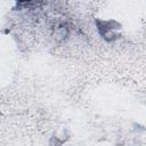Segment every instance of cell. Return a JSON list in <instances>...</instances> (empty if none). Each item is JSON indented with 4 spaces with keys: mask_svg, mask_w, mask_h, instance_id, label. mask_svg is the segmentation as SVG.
Returning a JSON list of instances; mask_svg holds the SVG:
<instances>
[{
    "mask_svg": "<svg viewBox=\"0 0 146 146\" xmlns=\"http://www.w3.org/2000/svg\"><path fill=\"white\" fill-rule=\"evenodd\" d=\"M18 2H26V1H32V0H16Z\"/></svg>",
    "mask_w": 146,
    "mask_h": 146,
    "instance_id": "cell-1",
    "label": "cell"
}]
</instances>
